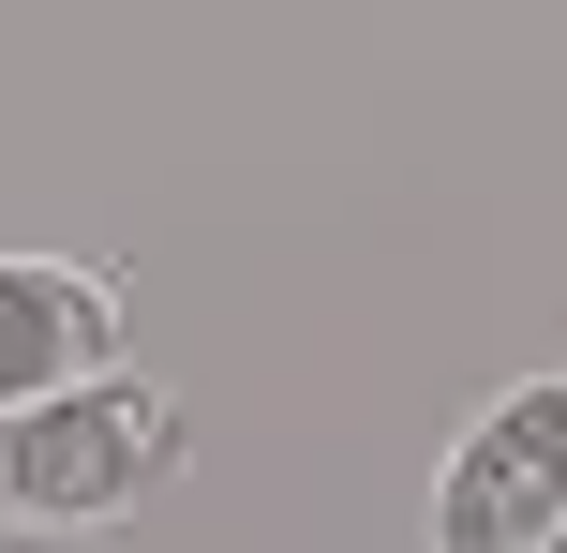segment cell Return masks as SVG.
I'll return each mask as SVG.
<instances>
[{
	"label": "cell",
	"instance_id": "1",
	"mask_svg": "<svg viewBox=\"0 0 567 553\" xmlns=\"http://www.w3.org/2000/svg\"><path fill=\"white\" fill-rule=\"evenodd\" d=\"M179 464H195V419L150 375H120V359L75 375V389H45V404H0V524L16 539H105Z\"/></svg>",
	"mask_w": 567,
	"mask_h": 553
},
{
	"label": "cell",
	"instance_id": "2",
	"mask_svg": "<svg viewBox=\"0 0 567 553\" xmlns=\"http://www.w3.org/2000/svg\"><path fill=\"white\" fill-rule=\"evenodd\" d=\"M567 524V375H523L433 464V553H523Z\"/></svg>",
	"mask_w": 567,
	"mask_h": 553
},
{
	"label": "cell",
	"instance_id": "3",
	"mask_svg": "<svg viewBox=\"0 0 567 553\" xmlns=\"http://www.w3.org/2000/svg\"><path fill=\"white\" fill-rule=\"evenodd\" d=\"M120 359V285L75 255H0V404H45V389L105 375Z\"/></svg>",
	"mask_w": 567,
	"mask_h": 553
},
{
	"label": "cell",
	"instance_id": "4",
	"mask_svg": "<svg viewBox=\"0 0 567 553\" xmlns=\"http://www.w3.org/2000/svg\"><path fill=\"white\" fill-rule=\"evenodd\" d=\"M523 553H567V524H553V539H523Z\"/></svg>",
	"mask_w": 567,
	"mask_h": 553
}]
</instances>
